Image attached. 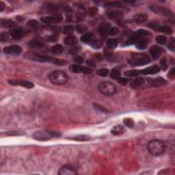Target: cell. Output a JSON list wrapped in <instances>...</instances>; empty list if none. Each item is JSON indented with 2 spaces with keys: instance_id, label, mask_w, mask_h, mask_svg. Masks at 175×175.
<instances>
[{
  "instance_id": "cell-52",
  "label": "cell",
  "mask_w": 175,
  "mask_h": 175,
  "mask_svg": "<svg viewBox=\"0 0 175 175\" xmlns=\"http://www.w3.org/2000/svg\"><path fill=\"white\" fill-rule=\"evenodd\" d=\"M74 61L78 64H82L84 62V59H83V58L81 57V56H75L74 58Z\"/></svg>"
},
{
  "instance_id": "cell-6",
  "label": "cell",
  "mask_w": 175,
  "mask_h": 175,
  "mask_svg": "<svg viewBox=\"0 0 175 175\" xmlns=\"http://www.w3.org/2000/svg\"><path fill=\"white\" fill-rule=\"evenodd\" d=\"M99 90L101 93L105 95H113L116 93L117 90V87L115 84H114L112 82H104L101 83L99 85Z\"/></svg>"
},
{
  "instance_id": "cell-41",
  "label": "cell",
  "mask_w": 175,
  "mask_h": 175,
  "mask_svg": "<svg viewBox=\"0 0 175 175\" xmlns=\"http://www.w3.org/2000/svg\"><path fill=\"white\" fill-rule=\"evenodd\" d=\"M156 40H157V43H159V44L164 45L165 43H166L167 38H166V37L164 36L159 35V36H157V38H156Z\"/></svg>"
},
{
  "instance_id": "cell-19",
  "label": "cell",
  "mask_w": 175,
  "mask_h": 175,
  "mask_svg": "<svg viewBox=\"0 0 175 175\" xmlns=\"http://www.w3.org/2000/svg\"><path fill=\"white\" fill-rule=\"evenodd\" d=\"M95 39V36L92 32L85 33L84 34L82 35V37H81V40H82L83 43L89 45H90V43L93 42Z\"/></svg>"
},
{
  "instance_id": "cell-1",
  "label": "cell",
  "mask_w": 175,
  "mask_h": 175,
  "mask_svg": "<svg viewBox=\"0 0 175 175\" xmlns=\"http://www.w3.org/2000/svg\"><path fill=\"white\" fill-rule=\"evenodd\" d=\"M23 56L25 59L30 60V61L38 62H53L56 64L58 61V59H55L50 56H41L34 51L25 52Z\"/></svg>"
},
{
  "instance_id": "cell-2",
  "label": "cell",
  "mask_w": 175,
  "mask_h": 175,
  "mask_svg": "<svg viewBox=\"0 0 175 175\" xmlns=\"http://www.w3.org/2000/svg\"><path fill=\"white\" fill-rule=\"evenodd\" d=\"M150 62V57L144 53H133L129 62L133 67L147 65Z\"/></svg>"
},
{
  "instance_id": "cell-16",
  "label": "cell",
  "mask_w": 175,
  "mask_h": 175,
  "mask_svg": "<svg viewBox=\"0 0 175 175\" xmlns=\"http://www.w3.org/2000/svg\"><path fill=\"white\" fill-rule=\"evenodd\" d=\"M159 71H160V68H159V66L154 65V66H151V67L146 68V69L140 71V74L155 75L159 73Z\"/></svg>"
},
{
  "instance_id": "cell-31",
  "label": "cell",
  "mask_w": 175,
  "mask_h": 175,
  "mask_svg": "<svg viewBox=\"0 0 175 175\" xmlns=\"http://www.w3.org/2000/svg\"><path fill=\"white\" fill-rule=\"evenodd\" d=\"M90 45H91L92 47L98 49L102 47L103 42L101 40H99V39H95L93 42L90 43Z\"/></svg>"
},
{
  "instance_id": "cell-15",
  "label": "cell",
  "mask_w": 175,
  "mask_h": 175,
  "mask_svg": "<svg viewBox=\"0 0 175 175\" xmlns=\"http://www.w3.org/2000/svg\"><path fill=\"white\" fill-rule=\"evenodd\" d=\"M148 83L150 86L153 87H159L167 84V81L162 78H157L155 79H148Z\"/></svg>"
},
{
  "instance_id": "cell-36",
  "label": "cell",
  "mask_w": 175,
  "mask_h": 175,
  "mask_svg": "<svg viewBox=\"0 0 175 175\" xmlns=\"http://www.w3.org/2000/svg\"><path fill=\"white\" fill-rule=\"evenodd\" d=\"M123 122H124V124H125V125L129 128L133 127V126H134V124H135L134 120H133V119H131V118H125L123 120Z\"/></svg>"
},
{
  "instance_id": "cell-55",
  "label": "cell",
  "mask_w": 175,
  "mask_h": 175,
  "mask_svg": "<svg viewBox=\"0 0 175 175\" xmlns=\"http://www.w3.org/2000/svg\"><path fill=\"white\" fill-rule=\"evenodd\" d=\"M5 8V3L3 1H0V11L2 12Z\"/></svg>"
},
{
  "instance_id": "cell-9",
  "label": "cell",
  "mask_w": 175,
  "mask_h": 175,
  "mask_svg": "<svg viewBox=\"0 0 175 175\" xmlns=\"http://www.w3.org/2000/svg\"><path fill=\"white\" fill-rule=\"evenodd\" d=\"M150 9L153 12L157 13V14H160L165 15V16H173V13L171 12V10H168V9L165 8L158 6L156 5H153L150 7Z\"/></svg>"
},
{
  "instance_id": "cell-3",
  "label": "cell",
  "mask_w": 175,
  "mask_h": 175,
  "mask_svg": "<svg viewBox=\"0 0 175 175\" xmlns=\"http://www.w3.org/2000/svg\"><path fill=\"white\" fill-rule=\"evenodd\" d=\"M147 148L152 155L160 156L165 152V146L162 141L153 140L148 142Z\"/></svg>"
},
{
  "instance_id": "cell-47",
  "label": "cell",
  "mask_w": 175,
  "mask_h": 175,
  "mask_svg": "<svg viewBox=\"0 0 175 175\" xmlns=\"http://www.w3.org/2000/svg\"><path fill=\"white\" fill-rule=\"evenodd\" d=\"M8 38L9 35L7 32H3L1 33V35H0V40H1V42H6L8 40Z\"/></svg>"
},
{
  "instance_id": "cell-56",
  "label": "cell",
  "mask_w": 175,
  "mask_h": 175,
  "mask_svg": "<svg viewBox=\"0 0 175 175\" xmlns=\"http://www.w3.org/2000/svg\"><path fill=\"white\" fill-rule=\"evenodd\" d=\"M95 57L96 58V59H97V60H101L103 59V57H102V56L100 54H95Z\"/></svg>"
},
{
  "instance_id": "cell-43",
  "label": "cell",
  "mask_w": 175,
  "mask_h": 175,
  "mask_svg": "<svg viewBox=\"0 0 175 175\" xmlns=\"http://www.w3.org/2000/svg\"><path fill=\"white\" fill-rule=\"evenodd\" d=\"M80 49L81 48L80 46H74L69 49V54H71V55H75V54H77L79 51H80Z\"/></svg>"
},
{
  "instance_id": "cell-11",
  "label": "cell",
  "mask_w": 175,
  "mask_h": 175,
  "mask_svg": "<svg viewBox=\"0 0 175 175\" xmlns=\"http://www.w3.org/2000/svg\"><path fill=\"white\" fill-rule=\"evenodd\" d=\"M71 70L74 73H84L88 75L92 73V69L88 67H83L78 65H73L71 67Z\"/></svg>"
},
{
  "instance_id": "cell-27",
  "label": "cell",
  "mask_w": 175,
  "mask_h": 175,
  "mask_svg": "<svg viewBox=\"0 0 175 175\" xmlns=\"http://www.w3.org/2000/svg\"><path fill=\"white\" fill-rule=\"evenodd\" d=\"M28 45L32 49H41L45 46V44L43 42L36 40H31Z\"/></svg>"
},
{
  "instance_id": "cell-50",
  "label": "cell",
  "mask_w": 175,
  "mask_h": 175,
  "mask_svg": "<svg viewBox=\"0 0 175 175\" xmlns=\"http://www.w3.org/2000/svg\"><path fill=\"white\" fill-rule=\"evenodd\" d=\"M97 8L96 7H91L90 8L89 10H88V14H89L90 16H94L97 13Z\"/></svg>"
},
{
  "instance_id": "cell-24",
  "label": "cell",
  "mask_w": 175,
  "mask_h": 175,
  "mask_svg": "<svg viewBox=\"0 0 175 175\" xmlns=\"http://www.w3.org/2000/svg\"><path fill=\"white\" fill-rule=\"evenodd\" d=\"M124 132H125V128H124L123 126L120 125L115 126V127H113L112 130H111V133L114 135H122Z\"/></svg>"
},
{
  "instance_id": "cell-13",
  "label": "cell",
  "mask_w": 175,
  "mask_h": 175,
  "mask_svg": "<svg viewBox=\"0 0 175 175\" xmlns=\"http://www.w3.org/2000/svg\"><path fill=\"white\" fill-rule=\"evenodd\" d=\"M10 34L15 39H19L24 36L25 31L21 27H13L10 30Z\"/></svg>"
},
{
  "instance_id": "cell-30",
  "label": "cell",
  "mask_w": 175,
  "mask_h": 175,
  "mask_svg": "<svg viewBox=\"0 0 175 175\" xmlns=\"http://www.w3.org/2000/svg\"><path fill=\"white\" fill-rule=\"evenodd\" d=\"M90 136L86 135H77V136L73 137V138H71L72 140H75V141H80V142H86V141H88L90 140Z\"/></svg>"
},
{
  "instance_id": "cell-17",
  "label": "cell",
  "mask_w": 175,
  "mask_h": 175,
  "mask_svg": "<svg viewBox=\"0 0 175 175\" xmlns=\"http://www.w3.org/2000/svg\"><path fill=\"white\" fill-rule=\"evenodd\" d=\"M162 53V49L157 45L152 46L150 49V54L154 60H157Z\"/></svg>"
},
{
  "instance_id": "cell-38",
  "label": "cell",
  "mask_w": 175,
  "mask_h": 175,
  "mask_svg": "<svg viewBox=\"0 0 175 175\" xmlns=\"http://www.w3.org/2000/svg\"><path fill=\"white\" fill-rule=\"evenodd\" d=\"M168 67V60H167L166 58H163L160 61V69H161L163 71H165Z\"/></svg>"
},
{
  "instance_id": "cell-48",
  "label": "cell",
  "mask_w": 175,
  "mask_h": 175,
  "mask_svg": "<svg viewBox=\"0 0 175 175\" xmlns=\"http://www.w3.org/2000/svg\"><path fill=\"white\" fill-rule=\"evenodd\" d=\"M5 135H9V136H16V135H23V133H21L19 131H8L5 133Z\"/></svg>"
},
{
  "instance_id": "cell-25",
  "label": "cell",
  "mask_w": 175,
  "mask_h": 175,
  "mask_svg": "<svg viewBox=\"0 0 175 175\" xmlns=\"http://www.w3.org/2000/svg\"><path fill=\"white\" fill-rule=\"evenodd\" d=\"M16 23L15 22L13 21L12 20L10 19H1V25L3 27H11L13 28L14 27V26H16Z\"/></svg>"
},
{
  "instance_id": "cell-8",
  "label": "cell",
  "mask_w": 175,
  "mask_h": 175,
  "mask_svg": "<svg viewBox=\"0 0 175 175\" xmlns=\"http://www.w3.org/2000/svg\"><path fill=\"white\" fill-rule=\"evenodd\" d=\"M22 48L18 45H10L3 49V53L10 56H19L21 54Z\"/></svg>"
},
{
  "instance_id": "cell-20",
  "label": "cell",
  "mask_w": 175,
  "mask_h": 175,
  "mask_svg": "<svg viewBox=\"0 0 175 175\" xmlns=\"http://www.w3.org/2000/svg\"><path fill=\"white\" fill-rule=\"evenodd\" d=\"M145 84V80L142 78H136L131 81L130 85L133 88H139Z\"/></svg>"
},
{
  "instance_id": "cell-44",
  "label": "cell",
  "mask_w": 175,
  "mask_h": 175,
  "mask_svg": "<svg viewBox=\"0 0 175 175\" xmlns=\"http://www.w3.org/2000/svg\"><path fill=\"white\" fill-rule=\"evenodd\" d=\"M27 25L28 27L31 28H36L38 27V23L37 21H36L34 19L30 20L29 21L27 22Z\"/></svg>"
},
{
  "instance_id": "cell-34",
  "label": "cell",
  "mask_w": 175,
  "mask_h": 175,
  "mask_svg": "<svg viewBox=\"0 0 175 175\" xmlns=\"http://www.w3.org/2000/svg\"><path fill=\"white\" fill-rule=\"evenodd\" d=\"M140 74V71L130 70L127 71L125 73V75L127 77H137Z\"/></svg>"
},
{
  "instance_id": "cell-42",
  "label": "cell",
  "mask_w": 175,
  "mask_h": 175,
  "mask_svg": "<svg viewBox=\"0 0 175 175\" xmlns=\"http://www.w3.org/2000/svg\"><path fill=\"white\" fill-rule=\"evenodd\" d=\"M76 30L79 34H82L86 32L88 30V28L84 25H78L76 26Z\"/></svg>"
},
{
  "instance_id": "cell-18",
  "label": "cell",
  "mask_w": 175,
  "mask_h": 175,
  "mask_svg": "<svg viewBox=\"0 0 175 175\" xmlns=\"http://www.w3.org/2000/svg\"><path fill=\"white\" fill-rule=\"evenodd\" d=\"M150 34V32L147 30H137L135 32L133 33V34L132 36V38L134 39L135 40V43H136V41L139 40V39H140V38L146 36H148Z\"/></svg>"
},
{
  "instance_id": "cell-33",
  "label": "cell",
  "mask_w": 175,
  "mask_h": 175,
  "mask_svg": "<svg viewBox=\"0 0 175 175\" xmlns=\"http://www.w3.org/2000/svg\"><path fill=\"white\" fill-rule=\"evenodd\" d=\"M63 32L64 34H67L69 36L72 35L73 33L74 32V27H73V26L72 25L65 26V27H64Z\"/></svg>"
},
{
  "instance_id": "cell-4",
  "label": "cell",
  "mask_w": 175,
  "mask_h": 175,
  "mask_svg": "<svg viewBox=\"0 0 175 175\" xmlns=\"http://www.w3.org/2000/svg\"><path fill=\"white\" fill-rule=\"evenodd\" d=\"M50 82L55 85H62L66 84L69 80V76L62 71H53L49 75Z\"/></svg>"
},
{
  "instance_id": "cell-10",
  "label": "cell",
  "mask_w": 175,
  "mask_h": 175,
  "mask_svg": "<svg viewBox=\"0 0 175 175\" xmlns=\"http://www.w3.org/2000/svg\"><path fill=\"white\" fill-rule=\"evenodd\" d=\"M9 84H12L14 86H23V87L28 88V89H31L34 87V84L32 82H27V81L25 80H9Z\"/></svg>"
},
{
  "instance_id": "cell-12",
  "label": "cell",
  "mask_w": 175,
  "mask_h": 175,
  "mask_svg": "<svg viewBox=\"0 0 175 175\" xmlns=\"http://www.w3.org/2000/svg\"><path fill=\"white\" fill-rule=\"evenodd\" d=\"M150 27L153 29L157 30V31L165 33V34H171L172 33V30L170 27H168V26H163L160 25L155 22H152L151 23L148 25Z\"/></svg>"
},
{
  "instance_id": "cell-14",
  "label": "cell",
  "mask_w": 175,
  "mask_h": 175,
  "mask_svg": "<svg viewBox=\"0 0 175 175\" xmlns=\"http://www.w3.org/2000/svg\"><path fill=\"white\" fill-rule=\"evenodd\" d=\"M78 172L71 165H64L59 170L58 174L60 175H73L77 174Z\"/></svg>"
},
{
  "instance_id": "cell-39",
  "label": "cell",
  "mask_w": 175,
  "mask_h": 175,
  "mask_svg": "<svg viewBox=\"0 0 175 175\" xmlns=\"http://www.w3.org/2000/svg\"><path fill=\"white\" fill-rule=\"evenodd\" d=\"M97 73L98 75H99V76L105 78V77L108 76V75L109 70L108 69H99V70L97 71Z\"/></svg>"
},
{
  "instance_id": "cell-7",
  "label": "cell",
  "mask_w": 175,
  "mask_h": 175,
  "mask_svg": "<svg viewBox=\"0 0 175 175\" xmlns=\"http://www.w3.org/2000/svg\"><path fill=\"white\" fill-rule=\"evenodd\" d=\"M63 17L61 14H55L49 16H45L41 18L42 22L46 24H55L60 23L62 21Z\"/></svg>"
},
{
  "instance_id": "cell-23",
  "label": "cell",
  "mask_w": 175,
  "mask_h": 175,
  "mask_svg": "<svg viewBox=\"0 0 175 175\" xmlns=\"http://www.w3.org/2000/svg\"><path fill=\"white\" fill-rule=\"evenodd\" d=\"M123 12L120 10H111L107 13V16L110 19H115L123 16Z\"/></svg>"
},
{
  "instance_id": "cell-21",
  "label": "cell",
  "mask_w": 175,
  "mask_h": 175,
  "mask_svg": "<svg viewBox=\"0 0 175 175\" xmlns=\"http://www.w3.org/2000/svg\"><path fill=\"white\" fill-rule=\"evenodd\" d=\"M78 38L75 36L73 35L68 36L65 38V39H64V43H65L66 45H68V46H74V45L78 43Z\"/></svg>"
},
{
  "instance_id": "cell-46",
  "label": "cell",
  "mask_w": 175,
  "mask_h": 175,
  "mask_svg": "<svg viewBox=\"0 0 175 175\" xmlns=\"http://www.w3.org/2000/svg\"><path fill=\"white\" fill-rule=\"evenodd\" d=\"M119 32V30L117 27H112L109 30L108 34L110 36H115L116 34H118V33Z\"/></svg>"
},
{
  "instance_id": "cell-5",
  "label": "cell",
  "mask_w": 175,
  "mask_h": 175,
  "mask_svg": "<svg viewBox=\"0 0 175 175\" xmlns=\"http://www.w3.org/2000/svg\"><path fill=\"white\" fill-rule=\"evenodd\" d=\"M61 133L58 131H51L47 130L37 131L34 133L33 138L38 141L49 140L53 138H58Z\"/></svg>"
},
{
  "instance_id": "cell-51",
  "label": "cell",
  "mask_w": 175,
  "mask_h": 175,
  "mask_svg": "<svg viewBox=\"0 0 175 175\" xmlns=\"http://www.w3.org/2000/svg\"><path fill=\"white\" fill-rule=\"evenodd\" d=\"M118 82L120 84H121V85L125 86L127 84L128 79L126 78H119L118 79Z\"/></svg>"
},
{
  "instance_id": "cell-40",
  "label": "cell",
  "mask_w": 175,
  "mask_h": 175,
  "mask_svg": "<svg viewBox=\"0 0 175 175\" xmlns=\"http://www.w3.org/2000/svg\"><path fill=\"white\" fill-rule=\"evenodd\" d=\"M104 56L105 58H106L107 60H108L109 61L110 60H113V58H114V54L112 51H110V50H108L105 49V51H104Z\"/></svg>"
},
{
  "instance_id": "cell-26",
  "label": "cell",
  "mask_w": 175,
  "mask_h": 175,
  "mask_svg": "<svg viewBox=\"0 0 175 175\" xmlns=\"http://www.w3.org/2000/svg\"><path fill=\"white\" fill-rule=\"evenodd\" d=\"M112 27H111V24L109 23H101L100 25H99V31L101 34H108V32L109 31V30Z\"/></svg>"
},
{
  "instance_id": "cell-22",
  "label": "cell",
  "mask_w": 175,
  "mask_h": 175,
  "mask_svg": "<svg viewBox=\"0 0 175 175\" xmlns=\"http://www.w3.org/2000/svg\"><path fill=\"white\" fill-rule=\"evenodd\" d=\"M133 21L137 23H142L146 22L148 19V16L146 14L140 13V14H135L133 16Z\"/></svg>"
},
{
  "instance_id": "cell-29",
  "label": "cell",
  "mask_w": 175,
  "mask_h": 175,
  "mask_svg": "<svg viewBox=\"0 0 175 175\" xmlns=\"http://www.w3.org/2000/svg\"><path fill=\"white\" fill-rule=\"evenodd\" d=\"M51 51L54 54H61L64 51V47L61 45H55L51 47Z\"/></svg>"
},
{
  "instance_id": "cell-49",
  "label": "cell",
  "mask_w": 175,
  "mask_h": 175,
  "mask_svg": "<svg viewBox=\"0 0 175 175\" xmlns=\"http://www.w3.org/2000/svg\"><path fill=\"white\" fill-rule=\"evenodd\" d=\"M121 5V3L118 1H111V2H108L105 4V6L108 7H116V6H120Z\"/></svg>"
},
{
  "instance_id": "cell-37",
  "label": "cell",
  "mask_w": 175,
  "mask_h": 175,
  "mask_svg": "<svg viewBox=\"0 0 175 175\" xmlns=\"http://www.w3.org/2000/svg\"><path fill=\"white\" fill-rule=\"evenodd\" d=\"M110 77L114 80H118V78H120V71L118 69H113L111 72Z\"/></svg>"
},
{
  "instance_id": "cell-53",
  "label": "cell",
  "mask_w": 175,
  "mask_h": 175,
  "mask_svg": "<svg viewBox=\"0 0 175 175\" xmlns=\"http://www.w3.org/2000/svg\"><path fill=\"white\" fill-rule=\"evenodd\" d=\"M168 47L171 51H174V38H172V39H171V41H170V43H169V45H168Z\"/></svg>"
},
{
  "instance_id": "cell-32",
  "label": "cell",
  "mask_w": 175,
  "mask_h": 175,
  "mask_svg": "<svg viewBox=\"0 0 175 175\" xmlns=\"http://www.w3.org/2000/svg\"><path fill=\"white\" fill-rule=\"evenodd\" d=\"M107 45H108L109 49H111L116 48L118 45L117 39H115V38L109 39L108 42H107Z\"/></svg>"
},
{
  "instance_id": "cell-35",
  "label": "cell",
  "mask_w": 175,
  "mask_h": 175,
  "mask_svg": "<svg viewBox=\"0 0 175 175\" xmlns=\"http://www.w3.org/2000/svg\"><path fill=\"white\" fill-rule=\"evenodd\" d=\"M93 107L96 110L99 111V112H101L102 113H108L109 112V111L107 110L106 108H105L104 107L102 106V105L97 104V103H93Z\"/></svg>"
},
{
  "instance_id": "cell-45",
  "label": "cell",
  "mask_w": 175,
  "mask_h": 175,
  "mask_svg": "<svg viewBox=\"0 0 175 175\" xmlns=\"http://www.w3.org/2000/svg\"><path fill=\"white\" fill-rule=\"evenodd\" d=\"M58 40V35L57 33H54L53 34L50 35L49 36L47 37V40L49 41V42H56Z\"/></svg>"
},
{
  "instance_id": "cell-54",
  "label": "cell",
  "mask_w": 175,
  "mask_h": 175,
  "mask_svg": "<svg viewBox=\"0 0 175 175\" xmlns=\"http://www.w3.org/2000/svg\"><path fill=\"white\" fill-rule=\"evenodd\" d=\"M86 63H87V65L88 66L95 67V62L93 61V60H88V61L86 62Z\"/></svg>"
},
{
  "instance_id": "cell-57",
  "label": "cell",
  "mask_w": 175,
  "mask_h": 175,
  "mask_svg": "<svg viewBox=\"0 0 175 175\" xmlns=\"http://www.w3.org/2000/svg\"><path fill=\"white\" fill-rule=\"evenodd\" d=\"M169 75H170V76H172V77L174 76V68H173L172 70H171L170 73H169Z\"/></svg>"
},
{
  "instance_id": "cell-28",
  "label": "cell",
  "mask_w": 175,
  "mask_h": 175,
  "mask_svg": "<svg viewBox=\"0 0 175 175\" xmlns=\"http://www.w3.org/2000/svg\"><path fill=\"white\" fill-rule=\"evenodd\" d=\"M135 47H136L137 49H138L139 50H143L144 49L146 48L147 47V43L146 41L144 40V39H139L136 41V43H135Z\"/></svg>"
}]
</instances>
